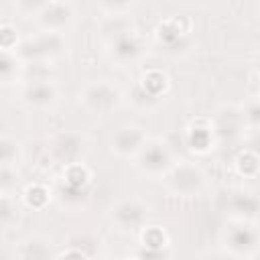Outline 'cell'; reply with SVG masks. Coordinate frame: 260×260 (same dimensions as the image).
<instances>
[{"mask_svg": "<svg viewBox=\"0 0 260 260\" xmlns=\"http://www.w3.org/2000/svg\"><path fill=\"white\" fill-rule=\"evenodd\" d=\"M201 173L195 169V167H189V165H183L179 169H175L173 173V179H171V185L177 193H193L201 187Z\"/></svg>", "mask_w": 260, "mask_h": 260, "instance_id": "1", "label": "cell"}, {"mask_svg": "<svg viewBox=\"0 0 260 260\" xmlns=\"http://www.w3.org/2000/svg\"><path fill=\"white\" fill-rule=\"evenodd\" d=\"M59 49H61V39L57 35H45V37H39L22 45L20 55L26 59H32V57H45V55L57 53Z\"/></svg>", "mask_w": 260, "mask_h": 260, "instance_id": "2", "label": "cell"}, {"mask_svg": "<svg viewBox=\"0 0 260 260\" xmlns=\"http://www.w3.org/2000/svg\"><path fill=\"white\" fill-rule=\"evenodd\" d=\"M118 100V93L114 87L106 85V83H98V85H91L87 91H85V104L93 110H108L116 104Z\"/></svg>", "mask_w": 260, "mask_h": 260, "instance_id": "3", "label": "cell"}, {"mask_svg": "<svg viewBox=\"0 0 260 260\" xmlns=\"http://www.w3.org/2000/svg\"><path fill=\"white\" fill-rule=\"evenodd\" d=\"M53 152L61 162H73L81 152V138L75 134H63L57 138Z\"/></svg>", "mask_w": 260, "mask_h": 260, "instance_id": "4", "label": "cell"}, {"mask_svg": "<svg viewBox=\"0 0 260 260\" xmlns=\"http://www.w3.org/2000/svg\"><path fill=\"white\" fill-rule=\"evenodd\" d=\"M144 213H146V209L140 203H136V201H124V203H120L116 207L114 217H116L118 223H122L126 228H134V225H138L144 219Z\"/></svg>", "mask_w": 260, "mask_h": 260, "instance_id": "5", "label": "cell"}, {"mask_svg": "<svg viewBox=\"0 0 260 260\" xmlns=\"http://www.w3.org/2000/svg\"><path fill=\"white\" fill-rule=\"evenodd\" d=\"M114 53H116L118 59L130 61V59H134V57L140 53V45H138L136 37H132V35L126 32V30H120V32H116V37H114Z\"/></svg>", "mask_w": 260, "mask_h": 260, "instance_id": "6", "label": "cell"}, {"mask_svg": "<svg viewBox=\"0 0 260 260\" xmlns=\"http://www.w3.org/2000/svg\"><path fill=\"white\" fill-rule=\"evenodd\" d=\"M158 39H160V43H162L165 47H169V49H175L177 45H179V47L185 45L183 30H181V26H179L175 20H169V22H165V24L158 26Z\"/></svg>", "mask_w": 260, "mask_h": 260, "instance_id": "7", "label": "cell"}, {"mask_svg": "<svg viewBox=\"0 0 260 260\" xmlns=\"http://www.w3.org/2000/svg\"><path fill=\"white\" fill-rule=\"evenodd\" d=\"M140 140H142V134L138 130H134V128H122L114 136V146L120 152H132V150H136L140 146Z\"/></svg>", "mask_w": 260, "mask_h": 260, "instance_id": "8", "label": "cell"}, {"mask_svg": "<svg viewBox=\"0 0 260 260\" xmlns=\"http://www.w3.org/2000/svg\"><path fill=\"white\" fill-rule=\"evenodd\" d=\"M256 244V232L250 228H236L230 234V246L236 252H246Z\"/></svg>", "mask_w": 260, "mask_h": 260, "instance_id": "9", "label": "cell"}, {"mask_svg": "<svg viewBox=\"0 0 260 260\" xmlns=\"http://www.w3.org/2000/svg\"><path fill=\"white\" fill-rule=\"evenodd\" d=\"M69 16H71V10L67 6H63V4H49L43 10L41 20L47 26H61V24H65L69 20Z\"/></svg>", "mask_w": 260, "mask_h": 260, "instance_id": "10", "label": "cell"}, {"mask_svg": "<svg viewBox=\"0 0 260 260\" xmlns=\"http://www.w3.org/2000/svg\"><path fill=\"white\" fill-rule=\"evenodd\" d=\"M230 205L234 211L246 215V217H254L256 211H258V199L250 193H236L232 199H230Z\"/></svg>", "mask_w": 260, "mask_h": 260, "instance_id": "11", "label": "cell"}, {"mask_svg": "<svg viewBox=\"0 0 260 260\" xmlns=\"http://www.w3.org/2000/svg\"><path fill=\"white\" fill-rule=\"evenodd\" d=\"M53 95H55V89H53L49 83H43V81L32 83V85L26 89V93H24L26 102H28V104H35V106L49 104V102L53 100Z\"/></svg>", "mask_w": 260, "mask_h": 260, "instance_id": "12", "label": "cell"}, {"mask_svg": "<svg viewBox=\"0 0 260 260\" xmlns=\"http://www.w3.org/2000/svg\"><path fill=\"white\" fill-rule=\"evenodd\" d=\"M169 165V154L160 148V146H150L144 150L142 154V167H146L148 171H160Z\"/></svg>", "mask_w": 260, "mask_h": 260, "instance_id": "13", "label": "cell"}, {"mask_svg": "<svg viewBox=\"0 0 260 260\" xmlns=\"http://www.w3.org/2000/svg\"><path fill=\"white\" fill-rule=\"evenodd\" d=\"M85 185H87V171L81 165H71L65 173V187L85 191Z\"/></svg>", "mask_w": 260, "mask_h": 260, "instance_id": "14", "label": "cell"}, {"mask_svg": "<svg viewBox=\"0 0 260 260\" xmlns=\"http://www.w3.org/2000/svg\"><path fill=\"white\" fill-rule=\"evenodd\" d=\"M165 85H167L165 75H162L160 71H150V73H146V77H144V81H142L140 87H142L150 98H156V95L165 89Z\"/></svg>", "mask_w": 260, "mask_h": 260, "instance_id": "15", "label": "cell"}, {"mask_svg": "<svg viewBox=\"0 0 260 260\" xmlns=\"http://www.w3.org/2000/svg\"><path fill=\"white\" fill-rule=\"evenodd\" d=\"M238 167L244 175H254L258 171V156L254 152H244L238 158Z\"/></svg>", "mask_w": 260, "mask_h": 260, "instance_id": "16", "label": "cell"}, {"mask_svg": "<svg viewBox=\"0 0 260 260\" xmlns=\"http://www.w3.org/2000/svg\"><path fill=\"white\" fill-rule=\"evenodd\" d=\"M209 138H211V134H209L205 128H193V130H191V136H189V142H191L193 148L203 150V148H207Z\"/></svg>", "mask_w": 260, "mask_h": 260, "instance_id": "17", "label": "cell"}, {"mask_svg": "<svg viewBox=\"0 0 260 260\" xmlns=\"http://www.w3.org/2000/svg\"><path fill=\"white\" fill-rule=\"evenodd\" d=\"M144 246L146 248H162L165 246V234L158 228H150L144 232Z\"/></svg>", "mask_w": 260, "mask_h": 260, "instance_id": "18", "label": "cell"}, {"mask_svg": "<svg viewBox=\"0 0 260 260\" xmlns=\"http://www.w3.org/2000/svg\"><path fill=\"white\" fill-rule=\"evenodd\" d=\"M26 199H28V203H30L32 207H43L45 201H47V191H45L41 185H32V187H28V191H26Z\"/></svg>", "mask_w": 260, "mask_h": 260, "instance_id": "19", "label": "cell"}, {"mask_svg": "<svg viewBox=\"0 0 260 260\" xmlns=\"http://www.w3.org/2000/svg\"><path fill=\"white\" fill-rule=\"evenodd\" d=\"M232 116H234V114L230 112V114H223V116L219 118L217 128H219V132H221L223 136H225V134H228V136H234V134L238 132V126L232 122Z\"/></svg>", "mask_w": 260, "mask_h": 260, "instance_id": "20", "label": "cell"}, {"mask_svg": "<svg viewBox=\"0 0 260 260\" xmlns=\"http://www.w3.org/2000/svg\"><path fill=\"white\" fill-rule=\"evenodd\" d=\"M14 71V59L8 53H0V79L10 77Z\"/></svg>", "mask_w": 260, "mask_h": 260, "instance_id": "21", "label": "cell"}, {"mask_svg": "<svg viewBox=\"0 0 260 260\" xmlns=\"http://www.w3.org/2000/svg\"><path fill=\"white\" fill-rule=\"evenodd\" d=\"M14 154H16V146L10 140H0V162L14 158Z\"/></svg>", "mask_w": 260, "mask_h": 260, "instance_id": "22", "label": "cell"}, {"mask_svg": "<svg viewBox=\"0 0 260 260\" xmlns=\"http://www.w3.org/2000/svg\"><path fill=\"white\" fill-rule=\"evenodd\" d=\"M16 43V32L12 28H0V47L2 49H10Z\"/></svg>", "mask_w": 260, "mask_h": 260, "instance_id": "23", "label": "cell"}, {"mask_svg": "<svg viewBox=\"0 0 260 260\" xmlns=\"http://www.w3.org/2000/svg\"><path fill=\"white\" fill-rule=\"evenodd\" d=\"M10 219H12V205H10L8 199L0 197V228H2L4 223H8Z\"/></svg>", "mask_w": 260, "mask_h": 260, "instance_id": "24", "label": "cell"}, {"mask_svg": "<svg viewBox=\"0 0 260 260\" xmlns=\"http://www.w3.org/2000/svg\"><path fill=\"white\" fill-rule=\"evenodd\" d=\"M258 114H260V110H258V104H256V102H252V104H250V108H248V112H246L248 120H250L252 124H258Z\"/></svg>", "mask_w": 260, "mask_h": 260, "instance_id": "25", "label": "cell"}, {"mask_svg": "<svg viewBox=\"0 0 260 260\" xmlns=\"http://www.w3.org/2000/svg\"><path fill=\"white\" fill-rule=\"evenodd\" d=\"M47 0H20V6L26 8V10H35V8H41L45 6Z\"/></svg>", "mask_w": 260, "mask_h": 260, "instance_id": "26", "label": "cell"}, {"mask_svg": "<svg viewBox=\"0 0 260 260\" xmlns=\"http://www.w3.org/2000/svg\"><path fill=\"white\" fill-rule=\"evenodd\" d=\"M108 6H114V8H120V6H128L132 0H104Z\"/></svg>", "mask_w": 260, "mask_h": 260, "instance_id": "27", "label": "cell"}, {"mask_svg": "<svg viewBox=\"0 0 260 260\" xmlns=\"http://www.w3.org/2000/svg\"><path fill=\"white\" fill-rule=\"evenodd\" d=\"M8 179H10V175H8V173H0V185H6V183H8Z\"/></svg>", "mask_w": 260, "mask_h": 260, "instance_id": "28", "label": "cell"}]
</instances>
